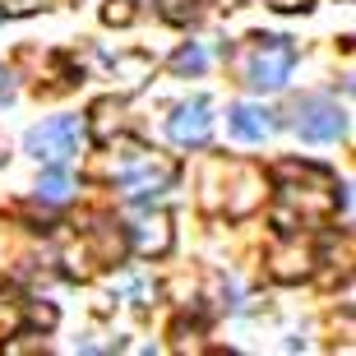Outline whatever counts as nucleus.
Segmentation results:
<instances>
[{
	"instance_id": "423d86ee",
	"label": "nucleus",
	"mask_w": 356,
	"mask_h": 356,
	"mask_svg": "<svg viewBox=\"0 0 356 356\" xmlns=\"http://www.w3.org/2000/svg\"><path fill=\"white\" fill-rule=\"evenodd\" d=\"M130 241L139 254H167L172 250V222H167V213H139L130 227Z\"/></svg>"
},
{
	"instance_id": "f03ea898",
	"label": "nucleus",
	"mask_w": 356,
	"mask_h": 356,
	"mask_svg": "<svg viewBox=\"0 0 356 356\" xmlns=\"http://www.w3.org/2000/svg\"><path fill=\"white\" fill-rule=\"evenodd\" d=\"M291 65H296V47L287 38H250L236 56V74L259 92H277L291 79Z\"/></svg>"
},
{
	"instance_id": "20e7f679",
	"label": "nucleus",
	"mask_w": 356,
	"mask_h": 356,
	"mask_svg": "<svg viewBox=\"0 0 356 356\" xmlns=\"http://www.w3.org/2000/svg\"><path fill=\"white\" fill-rule=\"evenodd\" d=\"M291 130L301 134L305 144H329V139H338L347 130V116H343V106L329 102V97H305L291 111Z\"/></svg>"
},
{
	"instance_id": "9d476101",
	"label": "nucleus",
	"mask_w": 356,
	"mask_h": 356,
	"mask_svg": "<svg viewBox=\"0 0 356 356\" xmlns=\"http://www.w3.org/2000/svg\"><path fill=\"white\" fill-rule=\"evenodd\" d=\"M204 65H209L204 47H181V51H176V60H172V70H176V74H199Z\"/></svg>"
},
{
	"instance_id": "f8f14e48",
	"label": "nucleus",
	"mask_w": 356,
	"mask_h": 356,
	"mask_svg": "<svg viewBox=\"0 0 356 356\" xmlns=\"http://www.w3.org/2000/svg\"><path fill=\"white\" fill-rule=\"evenodd\" d=\"M10 97H14V74H10L5 65H0V106L10 102Z\"/></svg>"
},
{
	"instance_id": "0eeeda50",
	"label": "nucleus",
	"mask_w": 356,
	"mask_h": 356,
	"mask_svg": "<svg viewBox=\"0 0 356 356\" xmlns=\"http://www.w3.org/2000/svg\"><path fill=\"white\" fill-rule=\"evenodd\" d=\"M232 134H236L241 144H264L268 134H273V116L254 102H241V106H232Z\"/></svg>"
},
{
	"instance_id": "9b49d317",
	"label": "nucleus",
	"mask_w": 356,
	"mask_h": 356,
	"mask_svg": "<svg viewBox=\"0 0 356 356\" xmlns=\"http://www.w3.org/2000/svg\"><path fill=\"white\" fill-rule=\"evenodd\" d=\"M268 10H282V14H296V10H310V0H264Z\"/></svg>"
},
{
	"instance_id": "f257e3e1",
	"label": "nucleus",
	"mask_w": 356,
	"mask_h": 356,
	"mask_svg": "<svg viewBox=\"0 0 356 356\" xmlns=\"http://www.w3.org/2000/svg\"><path fill=\"white\" fill-rule=\"evenodd\" d=\"M106 176L125 199H148L176 181V162H167L153 148H120L116 158L106 162Z\"/></svg>"
},
{
	"instance_id": "39448f33",
	"label": "nucleus",
	"mask_w": 356,
	"mask_h": 356,
	"mask_svg": "<svg viewBox=\"0 0 356 356\" xmlns=\"http://www.w3.org/2000/svg\"><path fill=\"white\" fill-rule=\"evenodd\" d=\"M167 134H172V144L181 148H204L213 139V116H209V102L195 97V102H181L167 120Z\"/></svg>"
},
{
	"instance_id": "6e6552de",
	"label": "nucleus",
	"mask_w": 356,
	"mask_h": 356,
	"mask_svg": "<svg viewBox=\"0 0 356 356\" xmlns=\"http://www.w3.org/2000/svg\"><path fill=\"white\" fill-rule=\"evenodd\" d=\"M70 195H74V181H70V172L60 167V162H51V172L38 181V199H42V204H65Z\"/></svg>"
},
{
	"instance_id": "1a4fd4ad",
	"label": "nucleus",
	"mask_w": 356,
	"mask_h": 356,
	"mask_svg": "<svg viewBox=\"0 0 356 356\" xmlns=\"http://www.w3.org/2000/svg\"><path fill=\"white\" fill-rule=\"evenodd\" d=\"M158 10L167 24H190L199 14V0H158Z\"/></svg>"
},
{
	"instance_id": "7ed1b4c3",
	"label": "nucleus",
	"mask_w": 356,
	"mask_h": 356,
	"mask_svg": "<svg viewBox=\"0 0 356 356\" xmlns=\"http://www.w3.org/2000/svg\"><path fill=\"white\" fill-rule=\"evenodd\" d=\"M79 144H83V125L74 116L42 120V125H33V130H28V139H24L28 158H38V162H65Z\"/></svg>"
}]
</instances>
